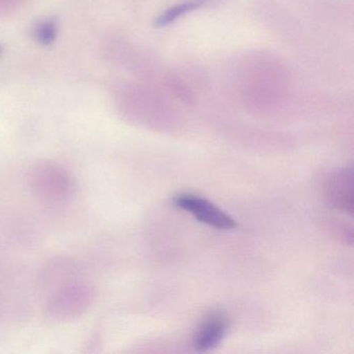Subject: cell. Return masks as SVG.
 I'll return each mask as SVG.
<instances>
[{
  "label": "cell",
  "mask_w": 354,
  "mask_h": 354,
  "mask_svg": "<svg viewBox=\"0 0 354 354\" xmlns=\"http://www.w3.org/2000/svg\"><path fill=\"white\" fill-rule=\"evenodd\" d=\"M326 198L335 209L353 214V169H339L329 177L326 184Z\"/></svg>",
  "instance_id": "3"
},
{
  "label": "cell",
  "mask_w": 354,
  "mask_h": 354,
  "mask_svg": "<svg viewBox=\"0 0 354 354\" xmlns=\"http://www.w3.org/2000/svg\"><path fill=\"white\" fill-rule=\"evenodd\" d=\"M176 207L192 214L200 223L216 230H233L237 227L236 221L225 211L215 206L202 196L192 194H178L174 198Z\"/></svg>",
  "instance_id": "1"
},
{
  "label": "cell",
  "mask_w": 354,
  "mask_h": 354,
  "mask_svg": "<svg viewBox=\"0 0 354 354\" xmlns=\"http://www.w3.org/2000/svg\"><path fill=\"white\" fill-rule=\"evenodd\" d=\"M35 36L39 42L43 43V44H49L55 40V36H57V26L50 20L41 22L35 28Z\"/></svg>",
  "instance_id": "5"
},
{
  "label": "cell",
  "mask_w": 354,
  "mask_h": 354,
  "mask_svg": "<svg viewBox=\"0 0 354 354\" xmlns=\"http://www.w3.org/2000/svg\"><path fill=\"white\" fill-rule=\"evenodd\" d=\"M229 319L221 312H214L206 316L196 329L192 339L194 349L207 352L214 349L227 335Z\"/></svg>",
  "instance_id": "2"
},
{
  "label": "cell",
  "mask_w": 354,
  "mask_h": 354,
  "mask_svg": "<svg viewBox=\"0 0 354 354\" xmlns=\"http://www.w3.org/2000/svg\"><path fill=\"white\" fill-rule=\"evenodd\" d=\"M205 0H192V1H186L181 5L175 6L169 8L167 11L163 12L154 22L155 28H163L173 24L178 18L182 17L189 12L194 11L198 8L202 7Z\"/></svg>",
  "instance_id": "4"
}]
</instances>
